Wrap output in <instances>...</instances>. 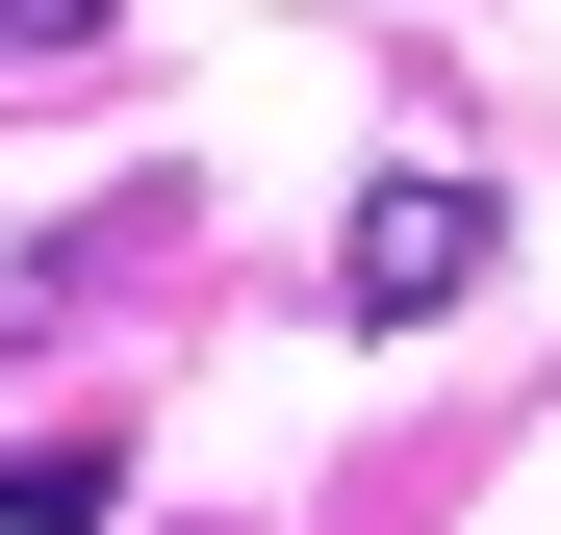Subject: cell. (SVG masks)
I'll list each match as a JSON object with an SVG mask.
<instances>
[{
	"label": "cell",
	"mask_w": 561,
	"mask_h": 535,
	"mask_svg": "<svg viewBox=\"0 0 561 535\" xmlns=\"http://www.w3.org/2000/svg\"><path fill=\"white\" fill-rule=\"evenodd\" d=\"M128 0H0V77H51V51H103Z\"/></svg>",
	"instance_id": "obj_4"
},
{
	"label": "cell",
	"mask_w": 561,
	"mask_h": 535,
	"mask_svg": "<svg viewBox=\"0 0 561 535\" xmlns=\"http://www.w3.org/2000/svg\"><path fill=\"white\" fill-rule=\"evenodd\" d=\"M103 485H128L103 433H0V535H103Z\"/></svg>",
	"instance_id": "obj_2"
},
{
	"label": "cell",
	"mask_w": 561,
	"mask_h": 535,
	"mask_svg": "<svg viewBox=\"0 0 561 535\" xmlns=\"http://www.w3.org/2000/svg\"><path fill=\"white\" fill-rule=\"evenodd\" d=\"M128 230H153V205H103V230H26V255H0V357H26L51 306H103V255H128Z\"/></svg>",
	"instance_id": "obj_3"
},
{
	"label": "cell",
	"mask_w": 561,
	"mask_h": 535,
	"mask_svg": "<svg viewBox=\"0 0 561 535\" xmlns=\"http://www.w3.org/2000/svg\"><path fill=\"white\" fill-rule=\"evenodd\" d=\"M459 281H485V178H383V205L332 230V306L357 332H434Z\"/></svg>",
	"instance_id": "obj_1"
}]
</instances>
